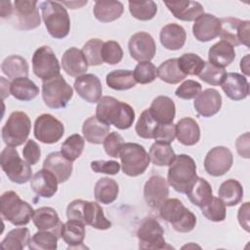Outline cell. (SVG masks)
Returning a JSON list of instances; mask_svg holds the SVG:
<instances>
[{
  "mask_svg": "<svg viewBox=\"0 0 250 250\" xmlns=\"http://www.w3.org/2000/svg\"><path fill=\"white\" fill-rule=\"evenodd\" d=\"M159 39L164 48L176 51L184 47L187 39V33L182 25L177 23H168L161 28Z\"/></svg>",
  "mask_w": 250,
  "mask_h": 250,
  "instance_id": "obj_28",
  "label": "cell"
},
{
  "mask_svg": "<svg viewBox=\"0 0 250 250\" xmlns=\"http://www.w3.org/2000/svg\"><path fill=\"white\" fill-rule=\"evenodd\" d=\"M157 211L160 218L170 223L176 231L189 232L196 225L195 215L178 198H167Z\"/></svg>",
  "mask_w": 250,
  "mask_h": 250,
  "instance_id": "obj_5",
  "label": "cell"
},
{
  "mask_svg": "<svg viewBox=\"0 0 250 250\" xmlns=\"http://www.w3.org/2000/svg\"><path fill=\"white\" fill-rule=\"evenodd\" d=\"M103 144L104 151L108 156L119 157L120 150L124 145V140L117 132H111L105 137Z\"/></svg>",
  "mask_w": 250,
  "mask_h": 250,
  "instance_id": "obj_55",
  "label": "cell"
},
{
  "mask_svg": "<svg viewBox=\"0 0 250 250\" xmlns=\"http://www.w3.org/2000/svg\"><path fill=\"white\" fill-rule=\"evenodd\" d=\"M84 139L79 134H73L66 138L61 146L62 154L69 161H75L83 152Z\"/></svg>",
  "mask_w": 250,
  "mask_h": 250,
  "instance_id": "obj_45",
  "label": "cell"
},
{
  "mask_svg": "<svg viewBox=\"0 0 250 250\" xmlns=\"http://www.w3.org/2000/svg\"><path fill=\"white\" fill-rule=\"evenodd\" d=\"M96 117L109 126L114 125L117 129L126 130L135 121V111L130 104L113 97L104 96L98 102Z\"/></svg>",
  "mask_w": 250,
  "mask_h": 250,
  "instance_id": "obj_1",
  "label": "cell"
},
{
  "mask_svg": "<svg viewBox=\"0 0 250 250\" xmlns=\"http://www.w3.org/2000/svg\"><path fill=\"white\" fill-rule=\"evenodd\" d=\"M164 4L176 19L184 21H195L199 16L204 14L203 6L197 1H166Z\"/></svg>",
  "mask_w": 250,
  "mask_h": 250,
  "instance_id": "obj_25",
  "label": "cell"
},
{
  "mask_svg": "<svg viewBox=\"0 0 250 250\" xmlns=\"http://www.w3.org/2000/svg\"><path fill=\"white\" fill-rule=\"evenodd\" d=\"M193 106L199 115L203 117H211L221 109V94L216 89L208 88L200 92L194 98Z\"/></svg>",
  "mask_w": 250,
  "mask_h": 250,
  "instance_id": "obj_21",
  "label": "cell"
},
{
  "mask_svg": "<svg viewBox=\"0 0 250 250\" xmlns=\"http://www.w3.org/2000/svg\"><path fill=\"white\" fill-rule=\"evenodd\" d=\"M0 210L2 218L17 227L27 225L34 213L32 206L21 200L13 190L5 191L1 195Z\"/></svg>",
  "mask_w": 250,
  "mask_h": 250,
  "instance_id": "obj_6",
  "label": "cell"
},
{
  "mask_svg": "<svg viewBox=\"0 0 250 250\" xmlns=\"http://www.w3.org/2000/svg\"><path fill=\"white\" fill-rule=\"evenodd\" d=\"M186 193L189 201L197 207H202L213 197V190L210 184L204 178L200 177L196 178L195 182Z\"/></svg>",
  "mask_w": 250,
  "mask_h": 250,
  "instance_id": "obj_37",
  "label": "cell"
},
{
  "mask_svg": "<svg viewBox=\"0 0 250 250\" xmlns=\"http://www.w3.org/2000/svg\"><path fill=\"white\" fill-rule=\"evenodd\" d=\"M128 49L131 57L139 62H149L156 52V45L153 37L145 31L133 34L128 42Z\"/></svg>",
  "mask_w": 250,
  "mask_h": 250,
  "instance_id": "obj_17",
  "label": "cell"
},
{
  "mask_svg": "<svg viewBox=\"0 0 250 250\" xmlns=\"http://www.w3.org/2000/svg\"><path fill=\"white\" fill-rule=\"evenodd\" d=\"M240 69L246 76H248L250 74L249 73V55H246L244 58L241 59Z\"/></svg>",
  "mask_w": 250,
  "mask_h": 250,
  "instance_id": "obj_62",
  "label": "cell"
},
{
  "mask_svg": "<svg viewBox=\"0 0 250 250\" xmlns=\"http://www.w3.org/2000/svg\"><path fill=\"white\" fill-rule=\"evenodd\" d=\"M85 224L79 220L68 219L61 228V237L68 245V249L85 248Z\"/></svg>",
  "mask_w": 250,
  "mask_h": 250,
  "instance_id": "obj_26",
  "label": "cell"
},
{
  "mask_svg": "<svg viewBox=\"0 0 250 250\" xmlns=\"http://www.w3.org/2000/svg\"><path fill=\"white\" fill-rule=\"evenodd\" d=\"M34 137L43 144H55L64 134L63 124L49 113L39 115L34 122Z\"/></svg>",
  "mask_w": 250,
  "mask_h": 250,
  "instance_id": "obj_15",
  "label": "cell"
},
{
  "mask_svg": "<svg viewBox=\"0 0 250 250\" xmlns=\"http://www.w3.org/2000/svg\"><path fill=\"white\" fill-rule=\"evenodd\" d=\"M178 64L186 75H198L204 67L205 62L196 54L186 53L178 59Z\"/></svg>",
  "mask_w": 250,
  "mask_h": 250,
  "instance_id": "obj_47",
  "label": "cell"
},
{
  "mask_svg": "<svg viewBox=\"0 0 250 250\" xmlns=\"http://www.w3.org/2000/svg\"><path fill=\"white\" fill-rule=\"evenodd\" d=\"M238 223L247 232H249V202L242 204L237 213Z\"/></svg>",
  "mask_w": 250,
  "mask_h": 250,
  "instance_id": "obj_60",
  "label": "cell"
},
{
  "mask_svg": "<svg viewBox=\"0 0 250 250\" xmlns=\"http://www.w3.org/2000/svg\"><path fill=\"white\" fill-rule=\"evenodd\" d=\"M119 157L122 171L129 177L142 175L150 162L146 148L136 143H125L122 146Z\"/></svg>",
  "mask_w": 250,
  "mask_h": 250,
  "instance_id": "obj_8",
  "label": "cell"
},
{
  "mask_svg": "<svg viewBox=\"0 0 250 250\" xmlns=\"http://www.w3.org/2000/svg\"><path fill=\"white\" fill-rule=\"evenodd\" d=\"M103 61L108 64H117L123 58V50L120 44L113 40L104 42L102 47Z\"/></svg>",
  "mask_w": 250,
  "mask_h": 250,
  "instance_id": "obj_53",
  "label": "cell"
},
{
  "mask_svg": "<svg viewBox=\"0 0 250 250\" xmlns=\"http://www.w3.org/2000/svg\"><path fill=\"white\" fill-rule=\"evenodd\" d=\"M176 138V125L172 123H158L153 139L155 142H161L166 144H171Z\"/></svg>",
  "mask_w": 250,
  "mask_h": 250,
  "instance_id": "obj_56",
  "label": "cell"
},
{
  "mask_svg": "<svg viewBox=\"0 0 250 250\" xmlns=\"http://www.w3.org/2000/svg\"><path fill=\"white\" fill-rule=\"evenodd\" d=\"M220 21L221 31L219 35L223 41L228 42L232 47L239 45L249 47V21H241L237 18L228 17L220 19Z\"/></svg>",
  "mask_w": 250,
  "mask_h": 250,
  "instance_id": "obj_14",
  "label": "cell"
},
{
  "mask_svg": "<svg viewBox=\"0 0 250 250\" xmlns=\"http://www.w3.org/2000/svg\"><path fill=\"white\" fill-rule=\"evenodd\" d=\"M13 12L12 2L10 1H1V10L0 15L2 19H9Z\"/></svg>",
  "mask_w": 250,
  "mask_h": 250,
  "instance_id": "obj_61",
  "label": "cell"
},
{
  "mask_svg": "<svg viewBox=\"0 0 250 250\" xmlns=\"http://www.w3.org/2000/svg\"><path fill=\"white\" fill-rule=\"evenodd\" d=\"M129 11L131 15L140 21H149L157 13V5L154 1L148 0L144 2L129 1Z\"/></svg>",
  "mask_w": 250,
  "mask_h": 250,
  "instance_id": "obj_46",
  "label": "cell"
},
{
  "mask_svg": "<svg viewBox=\"0 0 250 250\" xmlns=\"http://www.w3.org/2000/svg\"><path fill=\"white\" fill-rule=\"evenodd\" d=\"M218 195L226 206H235L242 200L243 188L238 181L229 179L221 184Z\"/></svg>",
  "mask_w": 250,
  "mask_h": 250,
  "instance_id": "obj_38",
  "label": "cell"
},
{
  "mask_svg": "<svg viewBox=\"0 0 250 250\" xmlns=\"http://www.w3.org/2000/svg\"><path fill=\"white\" fill-rule=\"evenodd\" d=\"M151 116L158 122L162 124L172 123L176 116V106L174 101L167 96L156 97L149 108Z\"/></svg>",
  "mask_w": 250,
  "mask_h": 250,
  "instance_id": "obj_29",
  "label": "cell"
},
{
  "mask_svg": "<svg viewBox=\"0 0 250 250\" xmlns=\"http://www.w3.org/2000/svg\"><path fill=\"white\" fill-rule=\"evenodd\" d=\"M233 156L231 151L223 146L211 148L204 159V169L210 176L220 177L225 175L232 166Z\"/></svg>",
  "mask_w": 250,
  "mask_h": 250,
  "instance_id": "obj_16",
  "label": "cell"
},
{
  "mask_svg": "<svg viewBox=\"0 0 250 250\" xmlns=\"http://www.w3.org/2000/svg\"><path fill=\"white\" fill-rule=\"evenodd\" d=\"M73 96L71 86L62 75H58L42 84V99L50 108H62L67 105Z\"/></svg>",
  "mask_w": 250,
  "mask_h": 250,
  "instance_id": "obj_10",
  "label": "cell"
},
{
  "mask_svg": "<svg viewBox=\"0 0 250 250\" xmlns=\"http://www.w3.org/2000/svg\"><path fill=\"white\" fill-rule=\"evenodd\" d=\"M124 7L120 1L98 0L95 2L93 13L101 22H110L121 17Z\"/></svg>",
  "mask_w": 250,
  "mask_h": 250,
  "instance_id": "obj_33",
  "label": "cell"
},
{
  "mask_svg": "<svg viewBox=\"0 0 250 250\" xmlns=\"http://www.w3.org/2000/svg\"><path fill=\"white\" fill-rule=\"evenodd\" d=\"M119 187L115 180L108 177L101 178L95 184L94 194L98 202L103 204L112 203L118 196Z\"/></svg>",
  "mask_w": 250,
  "mask_h": 250,
  "instance_id": "obj_36",
  "label": "cell"
},
{
  "mask_svg": "<svg viewBox=\"0 0 250 250\" xmlns=\"http://www.w3.org/2000/svg\"><path fill=\"white\" fill-rule=\"evenodd\" d=\"M62 65L65 73L72 77L83 75L88 69V63L82 54V51L75 47H71L63 53Z\"/></svg>",
  "mask_w": 250,
  "mask_h": 250,
  "instance_id": "obj_27",
  "label": "cell"
},
{
  "mask_svg": "<svg viewBox=\"0 0 250 250\" xmlns=\"http://www.w3.org/2000/svg\"><path fill=\"white\" fill-rule=\"evenodd\" d=\"M10 94L17 100L29 102L37 97L39 88L27 77H20L12 80L10 85Z\"/></svg>",
  "mask_w": 250,
  "mask_h": 250,
  "instance_id": "obj_35",
  "label": "cell"
},
{
  "mask_svg": "<svg viewBox=\"0 0 250 250\" xmlns=\"http://www.w3.org/2000/svg\"><path fill=\"white\" fill-rule=\"evenodd\" d=\"M42 19L49 34L56 39L66 37L70 30V19L61 2L44 1L40 3Z\"/></svg>",
  "mask_w": 250,
  "mask_h": 250,
  "instance_id": "obj_4",
  "label": "cell"
},
{
  "mask_svg": "<svg viewBox=\"0 0 250 250\" xmlns=\"http://www.w3.org/2000/svg\"><path fill=\"white\" fill-rule=\"evenodd\" d=\"M31 129V121L23 111H14L2 128L1 135L7 146H19L27 141Z\"/></svg>",
  "mask_w": 250,
  "mask_h": 250,
  "instance_id": "obj_9",
  "label": "cell"
},
{
  "mask_svg": "<svg viewBox=\"0 0 250 250\" xmlns=\"http://www.w3.org/2000/svg\"><path fill=\"white\" fill-rule=\"evenodd\" d=\"M61 234L54 230H39L33 234L28 243L30 250H55Z\"/></svg>",
  "mask_w": 250,
  "mask_h": 250,
  "instance_id": "obj_42",
  "label": "cell"
},
{
  "mask_svg": "<svg viewBox=\"0 0 250 250\" xmlns=\"http://www.w3.org/2000/svg\"><path fill=\"white\" fill-rule=\"evenodd\" d=\"M238 154L243 158H249V132L239 136L235 143Z\"/></svg>",
  "mask_w": 250,
  "mask_h": 250,
  "instance_id": "obj_59",
  "label": "cell"
},
{
  "mask_svg": "<svg viewBox=\"0 0 250 250\" xmlns=\"http://www.w3.org/2000/svg\"><path fill=\"white\" fill-rule=\"evenodd\" d=\"M103 44L104 42L98 38H92L84 44L81 51L88 65H100L104 62L102 58Z\"/></svg>",
  "mask_w": 250,
  "mask_h": 250,
  "instance_id": "obj_50",
  "label": "cell"
},
{
  "mask_svg": "<svg viewBox=\"0 0 250 250\" xmlns=\"http://www.w3.org/2000/svg\"><path fill=\"white\" fill-rule=\"evenodd\" d=\"M157 76L168 84H178L187 77V75L180 69L178 59L176 58L163 62L157 67Z\"/></svg>",
  "mask_w": 250,
  "mask_h": 250,
  "instance_id": "obj_44",
  "label": "cell"
},
{
  "mask_svg": "<svg viewBox=\"0 0 250 250\" xmlns=\"http://www.w3.org/2000/svg\"><path fill=\"white\" fill-rule=\"evenodd\" d=\"M109 131L110 126L99 120L96 115L87 118L82 126V133L85 140L94 145L104 143Z\"/></svg>",
  "mask_w": 250,
  "mask_h": 250,
  "instance_id": "obj_32",
  "label": "cell"
},
{
  "mask_svg": "<svg viewBox=\"0 0 250 250\" xmlns=\"http://www.w3.org/2000/svg\"><path fill=\"white\" fill-rule=\"evenodd\" d=\"M32 222L39 230H54L61 234L62 223L57 211L52 207L44 206L34 210Z\"/></svg>",
  "mask_w": 250,
  "mask_h": 250,
  "instance_id": "obj_30",
  "label": "cell"
},
{
  "mask_svg": "<svg viewBox=\"0 0 250 250\" xmlns=\"http://www.w3.org/2000/svg\"><path fill=\"white\" fill-rule=\"evenodd\" d=\"M235 59L234 48L226 41H219L208 51V60L212 64L225 68Z\"/></svg>",
  "mask_w": 250,
  "mask_h": 250,
  "instance_id": "obj_34",
  "label": "cell"
},
{
  "mask_svg": "<svg viewBox=\"0 0 250 250\" xmlns=\"http://www.w3.org/2000/svg\"><path fill=\"white\" fill-rule=\"evenodd\" d=\"M133 75L137 83L148 84L157 77V68L150 62H142L136 65Z\"/></svg>",
  "mask_w": 250,
  "mask_h": 250,
  "instance_id": "obj_52",
  "label": "cell"
},
{
  "mask_svg": "<svg viewBox=\"0 0 250 250\" xmlns=\"http://www.w3.org/2000/svg\"><path fill=\"white\" fill-rule=\"evenodd\" d=\"M1 69L12 80L20 77H27L28 75V63L26 60L18 55L7 57L1 63Z\"/></svg>",
  "mask_w": 250,
  "mask_h": 250,
  "instance_id": "obj_39",
  "label": "cell"
},
{
  "mask_svg": "<svg viewBox=\"0 0 250 250\" xmlns=\"http://www.w3.org/2000/svg\"><path fill=\"white\" fill-rule=\"evenodd\" d=\"M43 168L53 173L59 184L66 182L72 173V162L66 159L61 151H54L47 155L43 162Z\"/></svg>",
  "mask_w": 250,
  "mask_h": 250,
  "instance_id": "obj_24",
  "label": "cell"
},
{
  "mask_svg": "<svg viewBox=\"0 0 250 250\" xmlns=\"http://www.w3.org/2000/svg\"><path fill=\"white\" fill-rule=\"evenodd\" d=\"M221 31L220 19L211 14H202L192 25V33L196 40L208 42L219 36Z\"/></svg>",
  "mask_w": 250,
  "mask_h": 250,
  "instance_id": "obj_20",
  "label": "cell"
},
{
  "mask_svg": "<svg viewBox=\"0 0 250 250\" xmlns=\"http://www.w3.org/2000/svg\"><path fill=\"white\" fill-rule=\"evenodd\" d=\"M137 237L140 249L166 248L164 229L154 218L146 217L141 221L137 230Z\"/></svg>",
  "mask_w": 250,
  "mask_h": 250,
  "instance_id": "obj_12",
  "label": "cell"
},
{
  "mask_svg": "<svg viewBox=\"0 0 250 250\" xmlns=\"http://www.w3.org/2000/svg\"><path fill=\"white\" fill-rule=\"evenodd\" d=\"M221 87L228 98L232 101L245 99L249 94V83L247 78L237 72H229L221 83Z\"/></svg>",
  "mask_w": 250,
  "mask_h": 250,
  "instance_id": "obj_22",
  "label": "cell"
},
{
  "mask_svg": "<svg viewBox=\"0 0 250 250\" xmlns=\"http://www.w3.org/2000/svg\"><path fill=\"white\" fill-rule=\"evenodd\" d=\"M176 137L184 146H194L200 139L198 123L191 117H184L176 124Z\"/></svg>",
  "mask_w": 250,
  "mask_h": 250,
  "instance_id": "obj_31",
  "label": "cell"
},
{
  "mask_svg": "<svg viewBox=\"0 0 250 250\" xmlns=\"http://www.w3.org/2000/svg\"><path fill=\"white\" fill-rule=\"evenodd\" d=\"M22 155L28 164L35 165L41 156L39 145L33 140H27L24 147L22 148Z\"/></svg>",
  "mask_w": 250,
  "mask_h": 250,
  "instance_id": "obj_58",
  "label": "cell"
},
{
  "mask_svg": "<svg viewBox=\"0 0 250 250\" xmlns=\"http://www.w3.org/2000/svg\"><path fill=\"white\" fill-rule=\"evenodd\" d=\"M67 219H74L83 222L94 229L104 230L111 228V222L106 219L103 208L94 201L75 199L66 207Z\"/></svg>",
  "mask_w": 250,
  "mask_h": 250,
  "instance_id": "obj_2",
  "label": "cell"
},
{
  "mask_svg": "<svg viewBox=\"0 0 250 250\" xmlns=\"http://www.w3.org/2000/svg\"><path fill=\"white\" fill-rule=\"evenodd\" d=\"M32 69L34 74L42 81H47L61 74L60 62L52 48L41 46L34 52Z\"/></svg>",
  "mask_w": 250,
  "mask_h": 250,
  "instance_id": "obj_13",
  "label": "cell"
},
{
  "mask_svg": "<svg viewBox=\"0 0 250 250\" xmlns=\"http://www.w3.org/2000/svg\"><path fill=\"white\" fill-rule=\"evenodd\" d=\"M169 184L159 175H152L144 187V197L146 204L153 210H158L161 204L168 198Z\"/></svg>",
  "mask_w": 250,
  "mask_h": 250,
  "instance_id": "obj_18",
  "label": "cell"
},
{
  "mask_svg": "<svg viewBox=\"0 0 250 250\" xmlns=\"http://www.w3.org/2000/svg\"><path fill=\"white\" fill-rule=\"evenodd\" d=\"M157 125L158 122L151 116L147 108L141 113L136 123L135 131L137 135L143 139H153V135Z\"/></svg>",
  "mask_w": 250,
  "mask_h": 250,
  "instance_id": "obj_48",
  "label": "cell"
},
{
  "mask_svg": "<svg viewBox=\"0 0 250 250\" xmlns=\"http://www.w3.org/2000/svg\"><path fill=\"white\" fill-rule=\"evenodd\" d=\"M0 165L8 179L21 185L31 180L32 170L30 164L21 159L18 150L13 146H6L0 155Z\"/></svg>",
  "mask_w": 250,
  "mask_h": 250,
  "instance_id": "obj_7",
  "label": "cell"
},
{
  "mask_svg": "<svg viewBox=\"0 0 250 250\" xmlns=\"http://www.w3.org/2000/svg\"><path fill=\"white\" fill-rule=\"evenodd\" d=\"M226 74L227 72L225 68L216 66L209 62H205L204 67L198 73V77L207 84L217 86V85H221Z\"/></svg>",
  "mask_w": 250,
  "mask_h": 250,
  "instance_id": "obj_51",
  "label": "cell"
},
{
  "mask_svg": "<svg viewBox=\"0 0 250 250\" xmlns=\"http://www.w3.org/2000/svg\"><path fill=\"white\" fill-rule=\"evenodd\" d=\"M196 178V164L193 158L188 154L176 155L169 165L167 173L168 184L176 191L186 193Z\"/></svg>",
  "mask_w": 250,
  "mask_h": 250,
  "instance_id": "obj_3",
  "label": "cell"
},
{
  "mask_svg": "<svg viewBox=\"0 0 250 250\" xmlns=\"http://www.w3.org/2000/svg\"><path fill=\"white\" fill-rule=\"evenodd\" d=\"M107 86L116 91L129 90L136 86L133 71L129 69H115L106 75Z\"/></svg>",
  "mask_w": 250,
  "mask_h": 250,
  "instance_id": "obj_40",
  "label": "cell"
},
{
  "mask_svg": "<svg viewBox=\"0 0 250 250\" xmlns=\"http://www.w3.org/2000/svg\"><path fill=\"white\" fill-rule=\"evenodd\" d=\"M149 159L156 166H169L176 157L170 144L155 142L149 148Z\"/></svg>",
  "mask_w": 250,
  "mask_h": 250,
  "instance_id": "obj_43",
  "label": "cell"
},
{
  "mask_svg": "<svg viewBox=\"0 0 250 250\" xmlns=\"http://www.w3.org/2000/svg\"><path fill=\"white\" fill-rule=\"evenodd\" d=\"M30 232L27 228H16L10 230L2 240L0 246L8 250H21L28 246Z\"/></svg>",
  "mask_w": 250,
  "mask_h": 250,
  "instance_id": "obj_41",
  "label": "cell"
},
{
  "mask_svg": "<svg viewBox=\"0 0 250 250\" xmlns=\"http://www.w3.org/2000/svg\"><path fill=\"white\" fill-rule=\"evenodd\" d=\"M90 166L94 172L106 175H116L120 170V164L114 160H94Z\"/></svg>",
  "mask_w": 250,
  "mask_h": 250,
  "instance_id": "obj_57",
  "label": "cell"
},
{
  "mask_svg": "<svg viewBox=\"0 0 250 250\" xmlns=\"http://www.w3.org/2000/svg\"><path fill=\"white\" fill-rule=\"evenodd\" d=\"M73 87L79 97L88 103H98L102 98V83L100 78L95 74L88 73L76 77Z\"/></svg>",
  "mask_w": 250,
  "mask_h": 250,
  "instance_id": "obj_19",
  "label": "cell"
},
{
  "mask_svg": "<svg viewBox=\"0 0 250 250\" xmlns=\"http://www.w3.org/2000/svg\"><path fill=\"white\" fill-rule=\"evenodd\" d=\"M202 215L212 222H223L226 219V205L219 198L213 196L209 202L200 207Z\"/></svg>",
  "mask_w": 250,
  "mask_h": 250,
  "instance_id": "obj_49",
  "label": "cell"
},
{
  "mask_svg": "<svg viewBox=\"0 0 250 250\" xmlns=\"http://www.w3.org/2000/svg\"><path fill=\"white\" fill-rule=\"evenodd\" d=\"M202 90V86L199 82L191 79L184 81L175 91V95L183 100L194 99Z\"/></svg>",
  "mask_w": 250,
  "mask_h": 250,
  "instance_id": "obj_54",
  "label": "cell"
},
{
  "mask_svg": "<svg viewBox=\"0 0 250 250\" xmlns=\"http://www.w3.org/2000/svg\"><path fill=\"white\" fill-rule=\"evenodd\" d=\"M58 180L56 176L47 169L36 172L30 180L31 189L40 197L50 198L58 191Z\"/></svg>",
  "mask_w": 250,
  "mask_h": 250,
  "instance_id": "obj_23",
  "label": "cell"
},
{
  "mask_svg": "<svg viewBox=\"0 0 250 250\" xmlns=\"http://www.w3.org/2000/svg\"><path fill=\"white\" fill-rule=\"evenodd\" d=\"M37 1L16 0L13 4V12L8 19L11 24L20 30H30L38 27L41 23Z\"/></svg>",
  "mask_w": 250,
  "mask_h": 250,
  "instance_id": "obj_11",
  "label": "cell"
}]
</instances>
